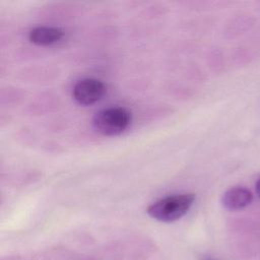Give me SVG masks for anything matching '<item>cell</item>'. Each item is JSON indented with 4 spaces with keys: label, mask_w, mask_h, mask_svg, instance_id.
<instances>
[{
    "label": "cell",
    "mask_w": 260,
    "mask_h": 260,
    "mask_svg": "<svg viewBox=\"0 0 260 260\" xmlns=\"http://www.w3.org/2000/svg\"><path fill=\"white\" fill-rule=\"evenodd\" d=\"M194 200L195 195L192 193L170 195L150 204L147 207V213L159 221H175L187 213Z\"/></svg>",
    "instance_id": "obj_1"
},
{
    "label": "cell",
    "mask_w": 260,
    "mask_h": 260,
    "mask_svg": "<svg viewBox=\"0 0 260 260\" xmlns=\"http://www.w3.org/2000/svg\"><path fill=\"white\" fill-rule=\"evenodd\" d=\"M131 122V113L123 107H111L98 112L92 124L94 129L106 136H116L124 132Z\"/></svg>",
    "instance_id": "obj_2"
},
{
    "label": "cell",
    "mask_w": 260,
    "mask_h": 260,
    "mask_svg": "<svg viewBox=\"0 0 260 260\" xmlns=\"http://www.w3.org/2000/svg\"><path fill=\"white\" fill-rule=\"evenodd\" d=\"M106 93V85L95 78H83L78 80L72 88L73 99L81 106H90L103 99Z\"/></svg>",
    "instance_id": "obj_3"
},
{
    "label": "cell",
    "mask_w": 260,
    "mask_h": 260,
    "mask_svg": "<svg viewBox=\"0 0 260 260\" xmlns=\"http://www.w3.org/2000/svg\"><path fill=\"white\" fill-rule=\"evenodd\" d=\"M252 199L253 195L247 188L233 187L223 193L221 203L229 210H238L248 206Z\"/></svg>",
    "instance_id": "obj_4"
},
{
    "label": "cell",
    "mask_w": 260,
    "mask_h": 260,
    "mask_svg": "<svg viewBox=\"0 0 260 260\" xmlns=\"http://www.w3.org/2000/svg\"><path fill=\"white\" fill-rule=\"evenodd\" d=\"M62 29L54 26H37L28 34V39L32 44L39 46H49L59 42L63 38Z\"/></svg>",
    "instance_id": "obj_5"
},
{
    "label": "cell",
    "mask_w": 260,
    "mask_h": 260,
    "mask_svg": "<svg viewBox=\"0 0 260 260\" xmlns=\"http://www.w3.org/2000/svg\"><path fill=\"white\" fill-rule=\"evenodd\" d=\"M255 188H256V193H257V195L260 197V179L257 181Z\"/></svg>",
    "instance_id": "obj_6"
}]
</instances>
